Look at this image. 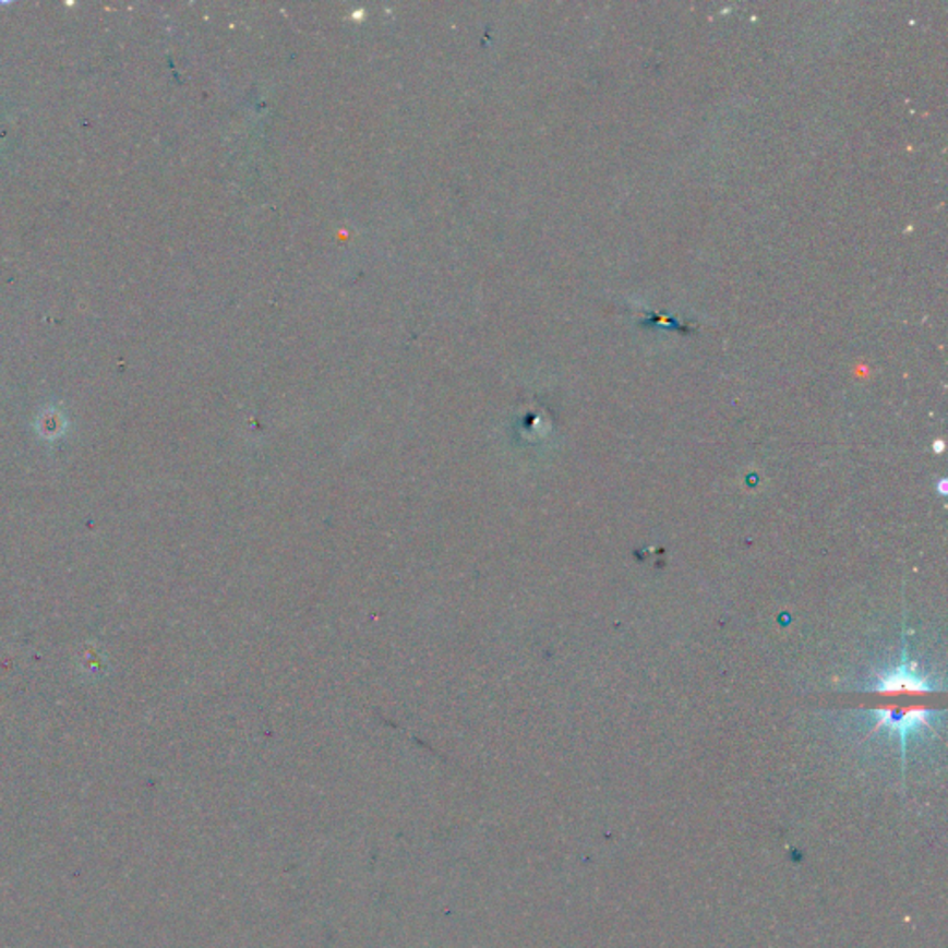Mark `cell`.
I'll use <instances>...</instances> for the list:
<instances>
[{
	"label": "cell",
	"instance_id": "6da1fadb",
	"mask_svg": "<svg viewBox=\"0 0 948 948\" xmlns=\"http://www.w3.org/2000/svg\"><path fill=\"white\" fill-rule=\"evenodd\" d=\"M871 716L875 719L873 732L881 729L897 732L902 746V759H904L905 743L910 734L921 729H934V717L937 716V711L926 710V708H912L904 711L884 708V710L871 711Z\"/></svg>",
	"mask_w": 948,
	"mask_h": 948
},
{
	"label": "cell",
	"instance_id": "3957f363",
	"mask_svg": "<svg viewBox=\"0 0 948 948\" xmlns=\"http://www.w3.org/2000/svg\"><path fill=\"white\" fill-rule=\"evenodd\" d=\"M939 491H941L943 495L947 493V480H941V482H939Z\"/></svg>",
	"mask_w": 948,
	"mask_h": 948
},
{
	"label": "cell",
	"instance_id": "7a4b0ae2",
	"mask_svg": "<svg viewBox=\"0 0 948 948\" xmlns=\"http://www.w3.org/2000/svg\"><path fill=\"white\" fill-rule=\"evenodd\" d=\"M936 689L928 676L919 671L917 661L908 660L905 650L902 652V661L897 668L886 673L876 674L873 692L880 693H931Z\"/></svg>",
	"mask_w": 948,
	"mask_h": 948
}]
</instances>
